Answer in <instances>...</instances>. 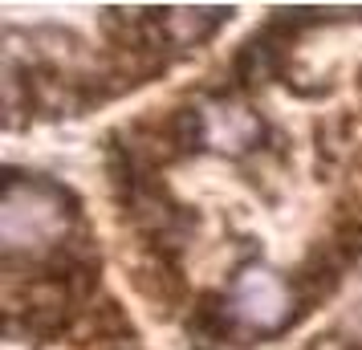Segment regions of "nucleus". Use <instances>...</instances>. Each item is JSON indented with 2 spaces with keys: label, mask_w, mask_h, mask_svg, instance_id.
Listing matches in <instances>:
<instances>
[{
  "label": "nucleus",
  "mask_w": 362,
  "mask_h": 350,
  "mask_svg": "<svg viewBox=\"0 0 362 350\" xmlns=\"http://www.w3.org/2000/svg\"><path fill=\"white\" fill-rule=\"evenodd\" d=\"M94 338H102V342H134V326L131 317L122 314L118 301H102L94 310Z\"/></svg>",
  "instance_id": "8"
},
{
  "label": "nucleus",
  "mask_w": 362,
  "mask_h": 350,
  "mask_svg": "<svg viewBox=\"0 0 362 350\" xmlns=\"http://www.w3.org/2000/svg\"><path fill=\"white\" fill-rule=\"evenodd\" d=\"M232 314L240 326H248L261 338L289 330L301 314V301H297L293 281H285L277 269L269 265H245L232 281Z\"/></svg>",
  "instance_id": "2"
},
{
  "label": "nucleus",
  "mask_w": 362,
  "mask_h": 350,
  "mask_svg": "<svg viewBox=\"0 0 362 350\" xmlns=\"http://www.w3.org/2000/svg\"><path fill=\"white\" fill-rule=\"evenodd\" d=\"M78 224L74 192L53 184L45 175H17L8 171L0 192V245L8 257H33L41 261L69 245V228Z\"/></svg>",
  "instance_id": "1"
},
{
  "label": "nucleus",
  "mask_w": 362,
  "mask_h": 350,
  "mask_svg": "<svg viewBox=\"0 0 362 350\" xmlns=\"http://www.w3.org/2000/svg\"><path fill=\"white\" fill-rule=\"evenodd\" d=\"M204 110V151H220V155H245V151L261 147L264 122L261 115L236 98H212L199 106Z\"/></svg>",
  "instance_id": "3"
},
{
  "label": "nucleus",
  "mask_w": 362,
  "mask_h": 350,
  "mask_svg": "<svg viewBox=\"0 0 362 350\" xmlns=\"http://www.w3.org/2000/svg\"><path fill=\"white\" fill-rule=\"evenodd\" d=\"M285 49H289V41L285 37H277L269 25H264L261 33H252L236 49V57H232V74H236V82L240 86H264L273 82L281 74V66H285Z\"/></svg>",
  "instance_id": "6"
},
{
  "label": "nucleus",
  "mask_w": 362,
  "mask_h": 350,
  "mask_svg": "<svg viewBox=\"0 0 362 350\" xmlns=\"http://www.w3.org/2000/svg\"><path fill=\"white\" fill-rule=\"evenodd\" d=\"M224 17H232V8H151L159 45H175V49H192L208 41L224 25Z\"/></svg>",
  "instance_id": "4"
},
{
  "label": "nucleus",
  "mask_w": 362,
  "mask_h": 350,
  "mask_svg": "<svg viewBox=\"0 0 362 350\" xmlns=\"http://www.w3.org/2000/svg\"><path fill=\"white\" fill-rule=\"evenodd\" d=\"M338 233H342V236H354V240H362V196H358V204H354V212H350V216H342Z\"/></svg>",
  "instance_id": "10"
},
{
  "label": "nucleus",
  "mask_w": 362,
  "mask_h": 350,
  "mask_svg": "<svg viewBox=\"0 0 362 350\" xmlns=\"http://www.w3.org/2000/svg\"><path fill=\"white\" fill-rule=\"evenodd\" d=\"M131 277H134V289H139L159 314H167V310L183 298V273H180L175 257L167 249H147L134 261Z\"/></svg>",
  "instance_id": "5"
},
{
  "label": "nucleus",
  "mask_w": 362,
  "mask_h": 350,
  "mask_svg": "<svg viewBox=\"0 0 362 350\" xmlns=\"http://www.w3.org/2000/svg\"><path fill=\"white\" fill-rule=\"evenodd\" d=\"M232 326H236L232 301L220 298V293H199L196 305H192V317H187L192 342H199V346H208V350L216 342H232Z\"/></svg>",
  "instance_id": "7"
},
{
  "label": "nucleus",
  "mask_w": 362,
  "mask_h": 350,
  "mask_svg": "<svg viewBox=\"0 0 362 350\" xmlns=\"http://www.w3.org/2000/svg\"><path fill=\"white\" fill-rule=\"evenodd\" d=\"M338 334H342L346 342H354V346H362V301L346 314V322L338 326Z\"/></svg>",
  "instance_id": "9"
}]
</instances>
